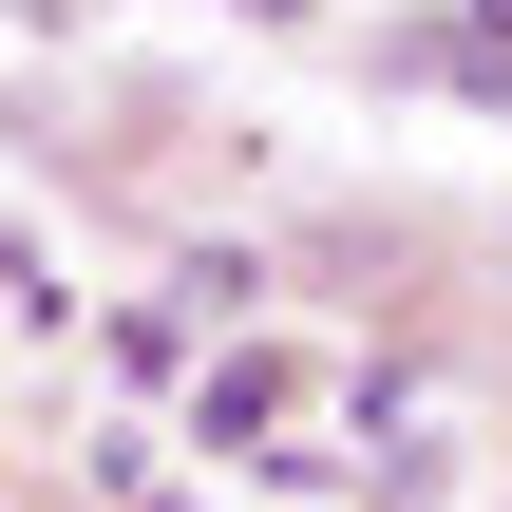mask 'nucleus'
<instances>
[{"instance_id": "1", "label": "nucleus", "mask_w": 512, "mask_h": 512, "mask_svg": "<svg viewBox=\"0 0 512 512\" xmlns=\"http://www.w3.org/2000/svg\"><path fill=\"white\" fill-rule=\"evenodd\" d=\"M285 399H304V361H209V456H247V437H285Z\"/></svg>"}, {"instance_id": "2", "label": "nucleus", "mask_w": 512, "mask_h": 512, "mask_svg": "<svg viewBox=\"0 0 512 512\" xmlns=\"http://www.w3.org/2000/svg\"><path fill=\"white\" fill-rule=\"evenodd\" d=\"M399 76H512V0H456L437 38H399Z\"/></svg>"}, {"instance_id": "3", "label": "nucleus", "mask_w": 512, "mask_h": 512, "mask_svg": "<svg viewBox=\"0 0 512 512\" xmlns=\"http://www.w3.org/2000/svg\"><path fill=\"white\" fill-rule=\"evenodd\" d=\"M228 19H323V0H228Z\"/></svg>"}]
</instances>
